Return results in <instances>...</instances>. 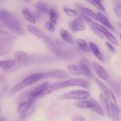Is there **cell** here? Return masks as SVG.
I'll return each mask as SVG.
<instances>
[{
  "label": "cell",
  "instance_id": "obj_1",
  "mask_svg": "<svg viewBox=\"0 0 121 121\" xmlns=\"http://www.w3.org/2000/svg\"><path fill=\"white\" fill-rule=\"evenodd\" d=\"M0 20L2 24L10 31L17 35L24 34V29L16 16L5 9H1Z\"/></svg>",
  "mask_w": 121,
  "mask_h": 121
},
{
  "label": "cell",
  "instance_id": "obj_2",
  "mask_svg": "<svg viewBox=\"0 0 121 121\" xmlns=\"http://www.w3.org/2000/svg\"><path fill=\"white\" fill-rule=\"evenodd\" d=\"M17 38L13 34L1 30L0 31V56L8 54L13 48V44Z\"/></svg>",
  "mask_w": 121,
  "mask_h": 121
},
{
  "label": "cell",
  "instance_id": "obj_3",
  "mask_svg": "<svg viewBox=\"0 0 121 121\" xmlns=\"http://www.w3.org/2000/svg\"><path fill=\"white\" fill-rule=\"evenodd\" d=\"M74 106L80 108L91 109L101 116H104L105 115L103 108H102L99 104L93 99L83 100L76 102L74 103Z\"/></svg>",
  "mask_w": 121,
  "mask_h": 121
},
{
  "label": "cell",
  "instance_id": "obj_4",
  "mask_svg": "<svg viewBox=\"0 0 121 121\" xmlns=\"http://www.w3.org/2000/svg\"><path fill=\"white\" fill-rule=\"evenodd\" d=\"M90 97V93L85 90H76L70 91L65 93L61 96V99L63 100H87Z\"/></svg>",
  "mask_w": 121,
  "mask_h": 121
},
{
  "label": "cell",
  "instance_id": "obj_5",
  "mask_svg": "<svg viewBox=\"0 0 121 121\" xmlns=\"http://www.w3.org/2000/svg\"><path fill=\"white\" fill-rule=\"evenodd\" d=\"M74 86L88 89L90 87V83L85 79H80V78H73L62 82L61 84V88L74 87Z\"/></svg>",
  "mask_w": 121,
  "mask_h": 121
},
{
  "label": "cell",
  "instance_id": "obj_6",
  "mask_svg": "<svg viewBox=\"0 0 121 121\" xmlns=\"http://www.w3.org/2000/svg\"><path fill=\"white\" fill-rule=\"evenodd\" d=\"M49 82H45L43 83L39 86H37L35 88L33 89L31 91L29 95L28 99H30L33 101H35V99L37 98H40V96L42 95L44 91H45L47 86L49 85Z\"/></svg>",
  "mask_w": 121,
  "mask_h": 121
},
{
  "label": "cell",
  "instance_id": "obj_7",
  "mask_svg": "<svg viewBox=\"0 0 121 121\" xmlns=\"http://www.w3.org/2000/svg\"><path fill=\"white\" fill-rule=\"evenodd\" d=\"M95 80L96 83L98 84L99 87H100V89L102 90V91L103 93H104V95L109 100L110 103H112V104L117 105V100H116L115 97L114 95L112 93V91H111V89H110L108 86H106L105 84L103 83L100 80L97 79V78H96Z\"/></svg>",
  "mask_w": 121,
  "mask_h": 121
},
{
  "label": "cell",
  "instance_id": "obj_8",
  "mask_svg": "<svg viewBox=\"0 0 121 121\" xmlns=\"http://www.w3.org/2000/svg\"><path fill=\"white\" fill-rule=\"evenodd\" d=\"M44 72L34 73V74H31V75L28 76L27 78H25L22 80V82L24 85L25 87H28V86H30L34 85L37 82H39V80H41L42 79H44Z\"/></svg>",
  "mask_w": 121,
  "mask_h": 121
},
{
  "label": "cell",
  "instance_id": "obj_9",
  "mask_svg": "<svg viewBox=\"0 0 121 121\" xmlns=\"http://www.w3.org/2000/svg\"><path fill=\"white\" fill-rule=\"evenodd\" d=\"M70 30L72 32H79L85 31L86 27L85 22L81 18H76L69 23Z\"/></svg>",
  "mask_w": 121,
  "mask_h": 121
},
{
  "label": "cell",
  "instance_id": "obj_10",
  "mask_svg": "<svg viewBox=\"0 0 121 121\" xmlns=\"http://www.w3.org/2000/svg\"><path fill=\"white\" fill-rule=\"evenodd\" d=\"M44 79L55 78V79H63L69 77V74L65 71L60 70H53L44 72Z\"/></svg>",
  "mask_w": 121,
  "mask_h": 121
},
{
  "label": "cell",
  "instance_id": "obj_11",
  "mask_svg": "<svg viewBox=\"0 0 121 121\" xmlns=\"http://www.w3.org/2000/svg\"><path fill=\"white\" fill-rule=\"evenodd\" d=\"M96 27L98 28V29L99 30V31L103 34V35L112 44H113V45H115V46H119V43L118 41L117 40V39H116L115 37L112 34L110 31H109L105 27H104L102 25L99 24L98 23H96Z\"/></svg>",
  "mask_w": 121,
  "mask_h": 121
},
{
  "label": "cell",
  "instance_id": "obj_12",
  "mask_svg": "<svg viewBox=\"0 0 121 121\" xmlns=\"http://www.w3.org/2000/svg\"><path fill=\"white\" fill-rule=\"evenodd\" d=\"M19 66L15 60H4L0 61V67L2 70L5 72H9L11 71L15 70Z\"/></svg>",
  "mask_w": 121,
  "mask_h": 121
},
{
  "label": "cell",
  "instance_id": "obj_13",
  "mask_svg": "<svg viewBox=\"0 0 121 121\" xmlns=\"http://www.w3.org/2000/svg\"><path fill=\"white\" fill-rule=\"evenodd\" d=\"M92 67L97 75L101 79L106 80L109 78V74L105 68L96 62L92 63Z\"/></svg>",
  "mask_w": 121,
  "mask_h": 121
},
{
  "label": "cell",
  "instance_id": "obj_14",
  "mask_svg": "<svg viewBox=\"0 0 121 121\" xmlns=\"http://www.w3.org/2000/svg\"><path fill=\"white\" fill-rule=\"evenodd\" d=\"M79 65L82 69L83 74L88 78H92L93 77L91 70V63L86 58H82L80 60Z\"/></svg>",
  "mask_w": 121,
  "mask_h": 121
},
{
  "label": "cell",
  "instance_id": "obj_15",
  "mask_svg": "<svg viewBox=\"0 0 121 121\" xmlns=\"http://www.w3.org/2000/svg\"><path fill=\"white\" fill-rule=\"evenodd\" d=\"M81 18L83 20L84 22H85L86 24H87V26L90 27V28H91V29L97 35H98V36H99V37L100 38H104V35H103V34L99 31V30H98V28H97L96 24V22H94L92 19L90 18V17H88L86 16V15H82Z\"/></svg>",
  "mask_w": 121,
  "mask_h": 121
},
{
  "label": "cell",
  "instance_id": "obj_16",
  "mask_svg": "<svg viewBox=\"0 0 121 121\" xmlns=\"http://www.w3.org/2000/svg\"><path fill=\"white\" fill-rule=\"evenodd\" d=\"M75 7H76L78 10H79L82 13H83L82 15H86V16L88 17H91L96 20H98V15L94 11H93L92 9L83 7V6L81 5L80 4H76L75 5Z\"/></svg>",
  "mask_w": 121,
  "mask_h": 121
},
{
  "label": "cell",
  "instance_id": "obj_17",
  "mask_svg": "<svg viewBox=\"0 0 121 121\" xmlns=\"http://www.w3.org/2000/svg\"><path fill=\"white\" fill-rule=\"evenodd\" d=\"M34 101L28 99L27 100L23 101L18 105L17 108V112L19 114L24 115L27 113V111L30 109L31 106L33 105Z\"/></svg>",
  "mask_w": 121,
  "mask_h": 121
},
{
  "label": "cell",
  "instance_id": "obj_18",
  "mask_svg": "<svg viewBox=\"0 0 121 121\" xmlns=\"http://www.w3.org/2000/svg\"><path fill=\"white\" fill-rule=\"evenodd\" d=\"M100 102H101L102 105L103 109H104V111L109 116V117L112 118V109H111V104H109L108 100V98L104 95L103 93H101L100 96Z\"/></svg>",
  "mask_w": 121,
  "mask_h": 121
},
{
  "label": "cell",
  "instance_id": "obj_19",
  "mask_svg": "<svg viewBox=\"0 0 121 121\" xmlns=\"http://www.w3.org/2000/svg\"><path fill=\"white\" fill-rule=\"evenodd\" d=\"M61 83H62V82H57L53 83L48 85L47 88L44 91L43 93H42V95L40 96V98L46 96L47 95H49L50 93H52V92H54L56 91H57L59 89H61Z\"/></svg>",
  "mask_w": 121,
  "mask_h": 121
},
{
  "label": "cell",
  "instance_id": "obj_20",
  "mask_svg": "<svg viewBox=\"0 0 121 121\" xmlns=\"http://www.w3.org/2000/svg\"><path fill=\"white\" fill-rule=\"evenodd\" d=\"M89 46L91 51L95 56L96 57L99 59V60H100L101 61H104V60H105L104 57L103 56L102 53H101V52L99 50L98 46L93 42H90Z\"/></svg>",
  "mask_w": 121,
  "mask_h": 121
},
{
  "label": "cell",
  "instance_id": "obj_21",
  "mask_svg": "<svg viewBox=\"0 0 121 121\" xmlns=\"http://www.w3.org/2000/svg\"><path fill=\"white\" fill-rule=\"evenodd\" d=\"M27 29H28V30L29 31L31 34H33L37 37L43 39L45 35H46L44 32L41 31L40 28H37V27L32 24H28L27 26Z\"/></svg>",
  "mask_w": 121,
  "mask_h": 121
},
{
  "label": "cell",
  "instance_id": "obj_22",
  "mask_svg": "<svg viewBox=\"0 0 121 121\" xmlns=\"http://www.w3.org/2000/svg\"><path fill=\"white\" fill-rule=\"evenodd\" d=\"M97 15H98V20H99L103 25H104V26H105V27H107V28H109L112 31H115L114 27H113V26H112V24H111V21L109 20V19L104 14L100 13V12H98V13H97Z\"/></svg>",
  "mask_w": 121,
  "mask_h": 121
},
{
  "label": "cell",
  "instance_id": "obj_23",
  "mask_svg": "<svg viewBox=\"0 0 121 121\" xmlns=\"http://www.w3.org/2000/svg\"><path fill=\"white\" fill-rule=\"evenodd\" d=\"M28 58V54L22 50H18L15 53V60L18 65H21L27 61Z\"/></svg>",
  "mask_w": 121,
  "mask_h": 121
},
{
  "label": "cell",
  "instance_id": "obj_24",
  "mask_svg": "<svg viewBox=\"0 0 121 121\" xmlns=\"http://www.w3.org/2000/svg\"><path fill=\"white\" fill-rule=\"evenodd\" d=\"M67 69L71 74L75 76H81L83 74L82 69L80 65H70L67 66Z\"/></svg>",
  "mask_w": 121,
  "mask_h": 121
},
{
  "label": "cell",
  "instance_id": "obj_25",
  "mask_svg": "<svg viewBox=\"0 0 121 121\" xmlns=\"http://www.w3.org/2000/svg\"><path fill=\"white\" fill-rule=\"evenodd\" d=\"M60 35L61 39L65 42L70 44L74 43V40L71 34L65 29H61L60 31Z\"/></svg>",
  "mask_w": 121,
  "mask_h": 121
},
{
  "label": "cell",
  "instance_id": "obj_26",
  "mask_svg": "<svg viewBox=\"0 0 121 121\" xmlns=\"http://www.w3.org/2000/svg\"><path fill=\"white\" fill-rule=\"evenodd\" d=\"M22 14L24 17L25 18L26 20L29 21L32 24H35L36 22V20L34 17V15L31 14L30 11L27 8H24L22 9Z\"/></svg>",
  "mask_w": 121,
  "mask_h": 121
},
{
  "label": "cell",
  "instance_id": "obj_27",
  "mask_svg": "<svg viewBox=\"0 0 121 121\" xmlns=\"http://www.w3.org/2000/svg\"><path fill=\"white\" fill-rule=\"evenodd\" d=\"M35 7L40 11L44 13H48L50 9L48 5L44 1H39L37 2L35 4Z\"/></svg>",
  "mask_w": 121,
  "mask_h": 121
},
{
  "label": "cell",
  "instance_id": "obj_28",
  "mask_svg": "<svg viewBox=\"0 0 121 121\" xmlns=\"http://www.w3.org/2000/svg\"><path fill=\"white\" fill-rule=\"evenodd\" d=\"M76 43L78 44V47L80 48L81 50L85 52H90L91 49H90L89 46H88L85 40H83V39H77L76 40Z\"/></svg>",
  "mask_w": 121,
  "mask_h": 121
},
{
  "label": "cell",
  "instance_id": "obj_29",
  "mask_svg": "<svg viewBox=\"0 0 121 121\" xmlns=\"http://www.w3.org/2000/svg\"><path fill=\"white\" fill-rule=\"evenodd\" d=\"M87 2L101 11H105V7L102 4V0H87Z\"/></svg>",
  "mask_w": 121,
  "mask_h": 121
},
{
  "label": "cell",
  "instance_id": "obj_30",
  "mask_svg": "<svg viewBox=\"0 0 121 121\" xmlns=\"http://www.w3.org/2000/svg\"><path fill=\"white\" fill-rule=\"evenodd\" d=\"M25 86L23 84V83L21 82L18 83L16 84L15 86H13L10 90V93L11 95H15V93H18L20 91H21V90L23 89L24 88H25Z\"/></svg>",
  "mask_w": 121,
  "mask_h": 121
},
{
  "label": "cell",
  "instance_id": "obj_31",
  "mask_svg": "<svg viewBox=\"0 0 121 121\" xmlns=\"http://www.w3.org/2000/svg\"><path fill=\"white\" fill-rule=\"evenodd\" d=\"M48 14H49L50 21L53 22V23H54V24H56L58 20V14L57 11L54 8H50Z\"/></svg>",
  "mask_w": 121,
  "mask_h": 121
},
{
  "label": "cell",
  "instance_id": "obj_32",
  "mask_svg": "<svg viewBox=\"0 0 121 121\" xmlns=\"http://www.w3.org/2000/svg\"><path fill=\"white\" fill-rule=\"evenodd\" d=\"M44 28L48 31L50 32V33H53L55 31V25H54V23L51 22L50 21H47L45 23Z\"/></svg>",
  "mask_w": 121,
  "mask_h": 121
},
{
  "label": "cell",
  "instance_id": "obj_33",
  "mask_svg": "<svg viewBox=\"0 0 121 121\" xmlns=\"http://www.w3.org/2000/svg\"><path fill=\"white\" fill-rule=\"evenodd\" d=\"M63 11L66 15L69 17H75L77 15V11L75 9H71L67 7H63Z\"/></svg>",
  "mask_w": 121,
  "mask_h": 121
},
{
  "label": "cell",
  "instance_id": "obj_34",
  "mask_svg": "<svg viewBox=\"0 0 121 121\" xmlns=\"http://www.w3.org/2000/svg\"><path fill=\"white\" fill-rule=\"evenodd\" d=\"M115 11L117 15L121 18V5L119 4H117L115 7Z\"/></svg>",
  "mask_w": 121,
  "mask_h": 121
},
{
  "label": "cell",
  "instance_id": "obj_35",
  "mask_svg": "<svg viewBox=\"0 0 121 121\" xmlns=\"http://www.w3.org/2000/svg\"><path fill=\"white\" fill-rule=\"evenodd\" d=\"M85 118L82 116H76L73 118V121H85Z\"/></svg>",
  "mask_w": 121,
  "mask_h": 121
},
{
  "label": "cell",
  "instance_id": "obj_36",
  "mask_svg": "<svg viewBox=\"0 0 121 121\" xmlns=\"http://www.w3.org/2000/svg\"><path fill=\"white\" fill-rule=\"evenodd\" d=\"M106 46L108 47V48L111 51V52H115V49L114 47H113V46H112V45L111 44V43H108V42H106Z\"/></svg>",
  "mask_w": 121,
  "mask_h": 121
},
{
  "label": "cell",
  "instance_id": "obj_37",
  "mask_svg": "<svg viewBox=\"0 0 121 121\" xmlns=\"http://www.w3.org/2000/svg\"><path fill=\"white\" fill-rule=\"evenodd\" d=\"M112 119L113 121H121L119 119V116L116 115H112Z\"/></svg>",
  "mask_w": 121,
  "mask_h": 121
},
{
  "label": "cell",
  "instance_id": "obj_38",
  "mask_svg": "<svg viewBox=\"0 0 121 121\" xmlns=\"http://www.w3.org/2000/svg\"><path fill=\"white\" fill-rule=\"evenodd\" d=\"M0 121H6V119H5V118H2V117H1V120H0Z\"/></svg>",
  "mask_w": 121,
  "mask_h": 121
},
{
  "label": "cell",
  "instance_id": "obj_39",
  "mask_svg": "<svg viewBox=\"0 0 121 121\" xmlns=\"http://www.w3.org/2000/svg\"><path fill=\"white\" fill-rule=\"evenodd\" d=\"M25 1H26V2H29V1H30L31 0H24Z\"/></svg>",
  "mask_w": 121,
  "mask_h": 121
},
{
  "label": "cell",
  "instance_id": "obj_40",
  "mask_svg": "<svg viewBox=\"0 0 121 121\" xmlns=\"http://www.w3.org/2000/svg\"><path fill=\"white\" fill-rule=\"evenodd\" d=\"M119 26H120V27H121V24H119Z\"/></svg>",
  "mask_w": 121,
  "mask_h": 121
},
{
  "label": "cell",
  "instance_id": "obj_41",
  "mask_svg": "<svg viewBox=\"0 0 121 121\" xmlns=\"http://www.w3.org/2000/svg\"><path fill=\"white\" fill-rule=\"evenodd\" d=\"M120 39H121V34H120Z\"/></svg>",
  "mask_w": 121,
  "mask_h": 121
},
{
  "label": "cell",
  "instance_id": "obj_42",
  "mask_svg": "<svg viewBox=\"0 0 121 121\" xmlns=\"http://www.w3.org/2000/svg\"><path fill=\"white\" fill-rule=\"evenodd\" d=\"M1 1H5V0H1Z\"/></svg>",
  "mask_w": 121,
  "mask_h": 121
},
{
  "label": "cell",
  "instance_id": "obj_43",
  "mask_svg": "<svg viewBox=\"0 0 121 121\" xmlns=\"http://www.w3.org/2000/svg\"><path fill=\"white\" fill-rule=\"evenodd\" d=\"M102 1H103V0H102Z\"/></svg>",
  "mask_w": 121,
  "mask_h": 121
},
{
  "label": "cell",
  "instance_id": "obj_44",
  "mask_svg": "<svg viewBox=\"0 0 121 121\" xmlns=\"http://www.w3.org/2000/svg\"></svg>",
  "mask_w": 121,
  "mask_h": 121
}]
</instances>
